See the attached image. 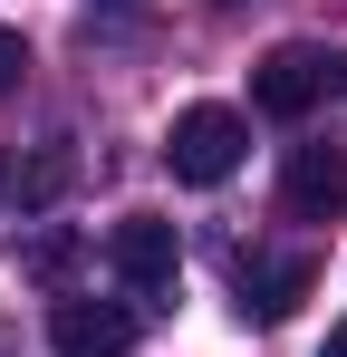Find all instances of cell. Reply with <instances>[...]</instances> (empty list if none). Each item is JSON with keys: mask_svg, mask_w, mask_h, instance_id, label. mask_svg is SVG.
Returning <instances> with one entry per match:
<instances>
[{"mask_svg": "<svg viewBox=\"0 0 347 357\" xmlns=\"http://www.w3.org/2000/svg\"><path fill=\"white\" fill-rule=\"evenodd\" d=\"M280 203L299 213V222H338L347 213V145H289Z\"/></svg>", "mask_w": 347, "mask_h": 357, "instance_id": "5b68a950", "label": "cell"}, {"mask_svg": "<svg viewBox=\"0 0 347 357\" xmlns=\"http://www.w3.org/2000/svg\"><path fill=\"white\" fill-rule=\"evenodd\" d=\"M107 10H125V0H107Z\"/></svg>", "mask_w": 347, "mask_h": 357, "instance_id": "7c38bea8", "label": "cell"}, {"mask_svg": "<svg viewBox=\"0 0 347 357\" xmlns=\"http://www.w3.org/2000/svg\"><path fill=\"white\" fill-rule=\"evenodd\" d=\"M309 280H318V261H309V251H241V261H231L241 319H261V328H280L289 309L309 299Z\"/></svg>", "mask_w": 347, "mask_h": 357, "instance_id": "277c9868", "label": "cell"}, {"mask_svg": "<svg viewBox=\"0 0 347 357\" xmlns=\"http://www.w3.org/2000/svg\"><path fill=\"white\" fill-rule=\"evenodd\" d=\"M20 77H29V39H20V29H10V20H0V97H10V87H20Z\"/></svg>", "mask_w": 347, "mask_h": 357, "instance_id": "9c48e42d", "label": "cell"}, {"mask_svg": "<svg viewBox=\"0 0 347 357\" xmlns=\"http://www.w3.org/2000/svg\"><path fill=\"white\" fill-rule=\"evenodd\" d=\"M125 338H135L125 299H58L49 309V348L58 357H125Z\"/></svg>", "mask_w": 347, "mask_h": 357, "instance_id": "8992f818", "label": "cell"}, {"mask_svg": "<svg viewBox=\"0 0 347 357\" xmlns=\"http://www.w3.org/2000/svg\"><path fill=\"white\" fill-rule=\"evenodd\" d=\"M68 183H77V155H68V145H39V155H10V165H0V193H10L20 213H49Z\"/></svg>", "mask_w": 347, "mask_h": 357, "instance_id": "52a82bcc", "label": "cell"}, {"mask_svg": "<svg viewBox=\"0 0 347 357\" xmlns=\"http://www.w3.org/2000/svg\"><path fill=\"white\" fill-rule=\"evenodd\" d=\"M241 155H251V126L231 116V107H183V116L164 126V165H174V183H231L241 174Z\"/></svg>", "mask_w": 347, "mask_h": 357, "instance_id": "3957f363", "label": "cell"}, {"mask_svg": "<svg viewBox=\"0 0 347 357\" xmlns=\"http://www.w3.org/2000/svg\"><path fill=\"white\" fill-rule=\"evenodd\" d=\"M0 357H20V338H10V319H0Z\"/></svg>", "mask_w": 347, "mask_h": 357, "instance_id": "8fae6325", "label": "cell"}, {"mask_svg": "<svg viewBox=\"0 0 347 357\" xmlns=\"http://www.w3.org/2000/svg\"><path fill=\"white\" fill-rule=\"evenodd\" d=\"M107 271L125 280V309L145 319V309H174V290H183V241H174L164 213H125L107 232Z\"/></svg>", "mask_w": 347, "mask_h": 357, "instance_id": "6da1fadb", "label": "cell"}, {"mask_svg": "<svg viewBox=\"0 0 347 357\" xmlns=\"http://www.w3.org/2000/svg\"><path fill=\"white\" fill-rule=\"evenodd\" d=\"M77 271V232H39L29 241V280H68Z\"/></svg>", "mask_w": 347, "mask_h": 357, "instance_id": "ba28073f", "label": "cell"}, {"mask_svg": "<svg viewBox=\"0 0 347 357\" xmlns=\"http://www.w3.org/2000/svg\"><path fill=\"white\" fill-rule=\"evenodd\" d=\"M318 357H347V328H328V348H318Z\"/></svg>", "mask_w": 347, "mask_h": 357, "instance_id": "30bf717a", "label": "cell"}, {"mask_svg": "<svg viewBox=\"0 0 347 357\" xmlns=\"http://www.w3.org/2000/svg\"><path fill=\"white\" fill-rule=\"evenodd\" d=\"M318 97H347V49H309V39H289V49H270V59L251 68V107L280 116V126H299Z\"/></svg>", "mask_w": 347, "mask_h": 357, "instance_id": "7a4b0ae2", "label": "cell"}]
</instances>
